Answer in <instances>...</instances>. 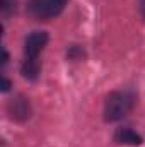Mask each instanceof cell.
<instances>
[{"instance_id": "6da1fadb", "label": "cell", "mask_w": 145, "mask_h": 147, "mask_svg": "<svg viewBox=\"0 0 145 147\" xmlns=\"http://www.w3.org/2000/svg\"><path fill=\"white\" fill-rule=\"evenodd\" d=\"M137 94L132 89H116L111 91L104 99L103 115L108 123H116L123 120L130 111L135 108Z\"/></svg>"}, {"instance_id": "7a4b0ae2", "label": "cell", "mask_w": 145, "mask_h": 147, "mask_svg": "<svg viewBox=\"0 0 145 147\" xmlns=\"http://www.w3.org/2000/svg\"><path fill=\"white\" fill-rule=\"evenodd\" d=\"M67 0H29L26 10L36 21H51L62 14Z\"/></svg>"}, {"instance_id": "3957f363", "label": "cell", "mask_w": 145, "mask_h": 147, "mask_svg": "<svg viewBox=\"0 0 145 147\" xmlns=\"http://www.w3.org/2000/svg\"><path fill=\"white\" fill-rule=\"evenodd\" d=\"M48 43L46 31H33L24 38V60H39L41 51Z\"/></svg>"}, {"instance_id": "277c9868", "label": "cell", "mask_w": 145, "mask_h": 147, "mask_svg": "<svg viewBox=\"0 0 145 147\" xmlns=\"http://www.w3.org/2000/svg\"><path fill=\"white\" fill-rule=\"evenodd\" d=\"M7 113H9L10 120L22 123V121H28V120L31 118L33 108H31V103H29V99H28L26 96L17 94V96H14V98L9 101V105H7Z\"/></svg>"}, {"instance_id": "5b68a950", "label": "cell", "mask_w": 145, "mask_h": 147, "mask_svg": "<svg viewBox=\"0 0 145 147\" xmlns=\"http://www.w3.org/2000/svg\"><path fill=\"white\" fill-rule=\"evenodd\" d=\"M113 140L118 146H130V147H137V146L144 144V137L140 134H137L130 127H119V128H116V132L113 135Z\"/></svg>"}, {"instance_id": "8992f818", "label": "cell", "mask_w": 145, "mask_h": 147, "mask_svg": "<svg viewBox=\"0 0 145 147\" xmlns=\"http://www.w3.org/2000/svg\"><path fill=\"white\" fill-rule=\"evenodd\" d=\"M21 74H22L24 79H28L31 82L38 80V77L41 74V63H39V60H24L22 58V62H21Z\"/></svg>"}, {"instance_id": "52a82bcc", "label": "cell", "mask_w": 145, "mask_h": 147, "mask_svg": "<svg viewBox=\"0 0 145 147\" xmlns=\"http://www.w3.org/2000/svg\"><path fill=\"white\" fill-rule=\"evenodd\" d=\"M67 57H68L70 60H82V58H84V50H82V46L72 45V46L68 48V51H67Z\"/></svg>"}, {"instance_id": "ba28073f", "label": "cell", "mask_w": 145, "mask_h": 147, "mask_svg": "<svg viewBox=\"0 0 145 147\" xmlns=\"http://www.w3.org/2000/svg\"><path fill=\"white\" fill-rule=\"evenodd\" d=\"M0 10L3 16H9L15 10V0H0Z\"/></svg>"}, {"instance_id": "9c48e42d", "label": "cell", "mask_w": 145, "mask_h": 147, "mask_svg": "<svg viewBox=\"0 0 145 147\" xmlns=\"http://www.w3.org/2000/svg\"><path fill=\"white\" fill-rule=\"evenodd\" d=\"M9 89H10V80L3 75V77H2V91H3V92H7Z\"/></svg>"}, {"instance_id": "30bf717a", "label": "cell", "mask_w": 145, "mask_h": 147, "mask_svg": "<svg viewBox=\"0 0 145 147\" xmlns=\"http://www.w3.org/2000/svg\"><path fill=\"white\" fill-rule=\"evenodd\" d=\"M138 9H140V14H142V17L145 19V0H140V3H138Z\"/></svg>"}, {"instance_id": "8fae6325", "label": "cell", "mask_w": 145, "mask_h": 147, "mask_svg": "<svg viewBox=\"0 0 145 147\" xmlns=\"http://www.w3.org/2000/svg\"><path fill=\"white\" fill-rule=\"evenodd\" d=\"M7 62H9V53H7V50H5V48H3V60H2V63H3V65H5V63H7Z\"/></svg>"}]
</instances>
